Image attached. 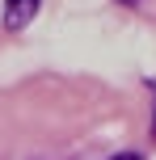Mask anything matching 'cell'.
I'll return each instance as SVG.
<instances>
[{
    "instance_id": "obj_1",
    "label": "cell",
    "mask_w": 156,
    "mask_h": 160,
    "mask_svg": "<svg viewBox=\"0 0 156 160\" xmlns=\"http://www.w3.org/2000/svg\"><path fill=\"white\" fill-rule=\"evenodd\" d=\"M42 0H4V30H25Z\"/></svg>"
},
{
    "instance_id": "obj_2",
    "label": "cell",
    "mask_w": 156,
    "mask_h": 160,
    "mask_svg": "<svg viewBox=\"0 0 156 160\" xmlns=\"http://www.w3.org/2000/svg\"><path fill=\"white\" fill-rule=\"evenodd\" d=\"M152 135H156V80H152Z\"/></svg>"
},
{
    "instance_id": "obj_3",
    "label": "cell",
    "mask_w": 156,
    "mask_h": 160,
    "mask_svg": "<svg viewBox=\"0 0 156 160\" xmlns=\"http://www.w3.org/2000/svg\"><path fill=\"white\" fill-rule=\"evenodd\" d=\"M114 160H139V156H135V152H123V156H114Z\"/></svg>"
},
{
    "instance_id": "obj_4",
    "label": "cell",
    "mask_w": 156,
    "mask_h": 160,
    "mask_svg": "<svg viewBox=\"0 0 156 160\" xmlns=\"http://www.w3.org/2000/svg\"><path fill=\"white\" fill-rule=\"evenodd\" d=\"M123 4H139V0H123Z\"/></svg>"
}]
</instances>
